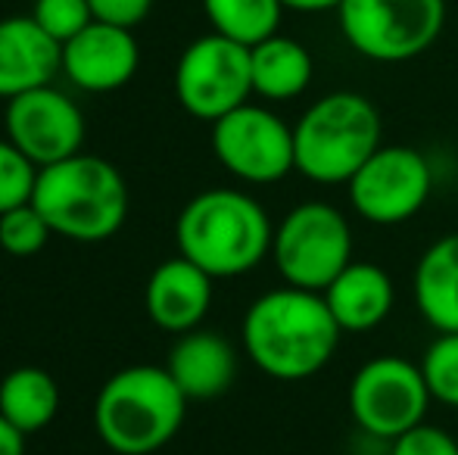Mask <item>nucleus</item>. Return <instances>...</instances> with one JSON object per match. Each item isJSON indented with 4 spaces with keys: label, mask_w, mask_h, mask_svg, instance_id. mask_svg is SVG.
Wrapping results in <instances>:
<instances>
[{
    "label": "nucleus",
    "mask_w": 458,
    "mask_h": 455,
    "mask_svg": "<svg viewBox=\"0 0 458 455\" xmlns=\"http://www.w3.org/2000/svg\"><path fill=\"white\" fill-rule=\"evenodd\" d=\"M325 297L302 287H277L253 299L243 316V350L277 381H306L331 362L340 343Z\"/></svg>",
    "instance_id": "f257e3e1"
},
{
    "label": "nucleus",
    "mask_w": 458,
    "mask_h": 455,
    "mask_svg": "<svg viewBox=\"0 0 458 455\" xmlns=\"http://www.w3.org/2000/svg\"><path fill=\"white\" fill-rule=\"evenodd\" d=\"M275 228L243 190L212 188L191 197L175 222L178 253L212 278H237L272 253Z\"/></svg>",
    "instance_id": "f03ea898"
},
{
    "label": "nucleus",
    "mask_w": 458,
    "mask_h": 455,
    "mask_svg": "<svg viewBox=\"0 0 458 455\" xmlns=\"http://www.w3.org/2000/svg\"><path fill=\"white\" fill-rule=\"evenodd\" d=\"M187 402L169 368L128 365L109 375L97 393V437L115 455H153L182 431Z\"/></svg>",
    "instance_id": "7ed1b4c3"
},
{
    "label": "nucleus",
    "mask_w": 458,
    "mask_h": 455,
    "mask_svg": "<svg viewBox=\"0 0 458 455\" xmlns=\"http://www.w3.org/2000/svg\"><path fill=\"white\" fill-rule=\"evenodd\" d=\"M31 203L56 237L75 243L109 240L128 219L125 178L94 153H75L38 172Z\"/></svg>",
    "instance_id": "20e7f679"
},
{
    "label": "nucleus",
    "mask_w": 458,
    "mask_h": 455,
    "mask_svg": "<svg viewBox=\"0 0 458 455\" xmlns=\"http://www.w3.org/2000/svg\"><path fill=\"white\" fill-rule=\"evenodd\" d=\"M380 113L362 94L337 91L315 100L293 125L296 172L315 184H350L380 150Z\"/></svg>",
    "instance_id": "39448f33"
},
{
    "label": "nucleus",
    "mask_w": 458,
    "mask_h": 455,
    "mask_svg": "<svg viewBox=\"0 0 458 455\" xmlns=\"http://www.w3.org/2000/svg\"><path fill=\"white\" fill-rule=\"evenodd\" d=\"M272 259L290 287L325 293L352 262L350 222L331 203H300L275 228Z\"/></svg>",
    "instance_id": "423d86ee"
},
{
    "label": "nucleus",
    "mask_w": 458,
    "mask_h": 455,
    "mask_svg": "<svg viewBox=\"0 0 458 455\" xmlns=\"http://www.w3.org/2000/svg\"><path fill=\"white\" fill-rule=\"evenodd\" d=\"M340 31L356 54L374 63L421 56L446 25V0H344Z\"/></svg>",
    "instance_id": "0eeeda50"
},
{
    "label": "nucleus",
    "mask_w": 458,
    "mask_h": 455,
    "mask_svg": "<svg viewBox=\"0 0 458 455\" xmlns=\"http://www.w3.org/2000/svg\"><path fill=\"white\" fill-rule=\"evenodd\" d=\"M253 72H250V47L225 35L197 38L184 47L175 66V97L184 113L199 122H218L250 104Z\"/></svg>",
    "instance_id": "6e6552de"
},
{
    "label": "nucleus",
    "mask_w": 458,
    "mask_h": 455,
    "mask_svg": "<svg viewBox=\"0 0 458 455\" xmlns=\"http://www.w3.org/2000/svg\"><path fill=\"white\" fill-rule=\"evenodd\" d=\"M430 406V390L424 383L421 365L399 356H380L365 362L352 375L350 412L365 434L377 440H396L411 427L424 425Z\"/></svg>",
    "instance_id": "1a4fd4ad"
},
{
    "label": "nucleus",
    "mask_w": 458,
    "mask_h": 455,
    "mask_svg": "<svg viewBox=\"0 0 458 455\" xmlns=\"http://www.w3.org/2000/svg\"><path fill=\"white\" fill-rule=\"evenodd\" d=\"M212 153L231 175L250 184H275L296 169L293 128L256 104L212 122Z\"/></svg>",
    "instance_id": "9d476101"
},
{
    "label": "nucleus",
    "mask_w": 458,
    "mask_h": 455,
    "mask_svg": "<svg viewBox=\"0 0 458 455\" xmlns=\"http://www.w3.org/2000/svg\"><path fill=\"white\" fill-rule=\"evenodd\" d=\"M434 190V172L421 150L380 147L350 181V200L374 225H399L418 215Z\"/></svg>",
    "instance_id": "9b49d317"
},
{
    "label": "nucleus",
    "mask_w": 458,
    "mask_h": 455,
    "mask_svg": "<svg viewBox=\"0 0 458 455\" xmlns=\"http://www.w3.org/2000/svg\"><path fill=\"white\" fill-rule=\"evenodd\" d=\"M4 128L38 169L63 163L85 147V115L54 85L6 100Z\"/></svg>",
    "instance_id": "f8f14e48"
},
{
    "label": "nucleus",
    "mask_w": 458,
    "mask_h": 455,
    "mask_svg": "<svg viewBox=\"0 0 458 455\" xmlns=\"http://www.w3.org/2000/svg\"><path fill=\"white\" fill-rule=\"evenodd\" d=\"M140 47L131 29L91 22L81 35L63 44V72L88 94H113L134 79Z\"/></svg>",
    "instance_id": "ddd939ff"
},
{
    "label": "nucleus",
    "mask_w": 458,
    "mask_h": 455,
    "mask_svg": "<svg viewBox=\"0 0 458 455\" xmlns=\"http://www.w3.org/2000/svg\"><path fill=\"white\" fill-rule=\"evenodd\" d=\"M212 274L184 259L182 253L159 262L144 287V309L165 334L197 331L212 306Z\"/></svg>",
    "instance_id": "4468645a"
},
{
    "label": "nucleus",
    "mask_w": 458,
    "mask_h": 455,
    "mask_svg": "<svg viewBox=\"0 0 458 455\" xmlns=\"http://www.w3.org/2000/svg\"><path fill=\"white\" fill-rule=\"evenodd\" d=\"M63 47L31 16L0 19V100L54 85Z\"/></svg>",
    "instance_id": "2eb2a0df"
},
{
    "label": "nucleus",
    "mask_w": 458,
    "mask_h": 455,
    "mask_svg": "<svg viewBox=\"0 0 458 455\" xmlns=\"http://www.w3.org/2000/svg\"><path fill=\"white\" fill-rule=\"evenodd\" d=\"M165 368L187 400H216L234 383L237 352L222 334L197 328L178 337Z\"/></svg>",
    "instance_id": "dca6fc26"
},
{
    "label": "nucleus",
    "mask_w": 458,
    "mask_h": 455,
    "mask_svg": "<svg viewBox=\"0 0 458 455\" xmlns=\"http://www.w3.org/2000/svg\"><path fill=\"white\" fill-rule=\"evenodd\" d=\"M321 297L340 331H350V334L374 331L396 303L390 274L374 262H350Z\"/></svg>",
    "instance_id": "f3484780"
},
{
    "label": "nucleus",
    "mask_w": 458,
    "mask_h": 455,
    "mask_svg": "<svg viewBox=\"0 0 458 455\" xmlns=\"http://www.w3.org/2000/svg\"><path fill=\"white\" fill-rule=\"evenodd\" d=\"M415 306L437 334H458V231L430 243L418 259Z\"/></svg>",
    "instance_id": "a211bd4d"
},
{
    "label": "nucleus",
    "mask_w": 458,
    "mask_h": 455,
    "mask_svg": "<svg viewBox=\"0 0 458 455\" xmlns=\"http://www.w3.org/2000/svg\"><path fill=\"white\" fill-rule=\"evenodd\" d=\"M253 94L266 100H293L312 81V54L300 41L272 35L250 47Z\"/></svg>",
    "instance_id": "6ab92c4d"
},
{
    "label": "nucleus",
    "mask_w": 458,
    "mask_h": 455,
    "mask_svg": "<svg viewBox=\"0 0 458 455\" xmlns=\"http://www.w3.org/2000/svg\"><path fill=\"white\" fill-rule=\"evenodd\" d=\"M60 412V387L54 375L38 365H19L0 381V415L19 434H38L50 427Z\"/></svg>",
    "instance_id": "aec40b11"
},
{
    "label": "nucleus",
    "mask_w": 458,
    "mask_h": 455,
    "mask_svg": "<svg viewBox=\"0 0 458 455\" xmlns=\"http://www.w3.org/2000/svg\"><path fill=\"white\" fill-rule=\"evenodd\" d=\"M203 13L216 35L256 47L277 35L284 6L281 0H203Z\"/></svg>",
    "instance_id": "412c9836"
},
{
    "label": "nucleus",
    "mask_w": 458,
    "mask_h": 455,
    "mask_svg": "<svg viewBox=\"0 0 458 455\" xmlns=\"http://www.w3.org/2000/svg\"><path fill=\"white\" fill-rule=\"evenodd\" d=\"M50 237H54V231L38 213L35 203H25V206H16L0 215V253L16 256V259H31L47 247Z\"/></svg>",
    "instance_id": "4be33fe9"
},
{
    "label": "nucleus",
    "mask_w": 458,
    "mask_h": 455,
    "mask_svg": "<svg viewBox=\"0 0 458 455\" xmlns=\"http://www.w3.org/2000/svg\"><path fill=\"white\" fill-rule=\"evenodd\" d=\"M421 375L430 400L458 409V334H437V341L424 350Z\"/></svg>",
    "instance_id": "5701e85b"
},
{
    "label": "nucleus",
    "mask_w": 458,
    "mask_h": 455,
    "mask_svg": "<svg viewBox=\"0 0 458 455\" xmlns=\"http://www.w3.org/2000/svg\"><path fill=\"white\" fill-rule=\"evenodd\" d=\"M38 172L41 169L10 138H0V215L31 203Z\"/></svg>",
    "instance_id": "b1692460"
},
{
    "label": "nucleus",
    "mask_w": 458,
    "mask_h": 455,
    "mask_svg": "<svg viewBox=\"0 0 458 455\" xmlns=\"http://www.w3.org/2000/svg\"><path fill=\"white\" fill-rule=\"evenodd\" d=\"M31 19L63 47L94 22V13L88 0H35Z\"/></svg>",
    "instance_id": "393cba45"
},
{
    "label": "nucleus",
    "mask_w": 458,
    "mask_h": 455,
    "mask_svg": "<svg viewBox=\"0 0 458 455\" xmlns=\"http://www.w3.org/2000/svg\"><path fill=\"white\" fill-rule=\"evenodd\" d=\"M390 455H458V440L443 427L418 425L393 440Z\"/></svg>",
    "instance_id": "a878e982"
},
{
    "label": "nucleus",
    "mask_w": 458,
    "mask_h": 455,
    "mask_svg": "<svg viewBox=\"0 0 458 455\" xmlns=\"http://www.w3.org/2000/svg\"><path fill=\"white\" fill-rule=\"evenodd\" d=\"M94 22H106L115 29H138L153 10V0H88Z\"/></svg>",
    "instance_id": "bb28decb"
},
{
    "label": "nucleus",
    "mask_w": 458,
    "mask_h": 455,
    "mask_svg": "<svg viewBox=\"0 0 458 455\" xmlns=\"http://www.w3.org/2000/svg\"><path fill=\"white\" fill-rule=\"evenodd\" d=\"M0 455H25V434H19L4 415H0Z\"/></svg>",
    "instance_id": "cd10ccee"
},
{
    "label": "nucleus",
    "mask_w": 458,
    "mask_h": 455,
    "mask_svg": "<svg viewBox=\"0 0 458 455\" xmlns=\"http://www.w3.org/2000/svg\"><path fill=\"white\" fill-rule=\"evenodd\" d=\"M344 0H281L284 10L293 13H327V10H340Z\"/></svg>",
    "instance_id": "c85d7f7f"
}]
</instances>
